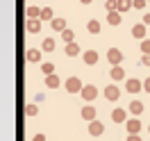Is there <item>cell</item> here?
<instances>
[{
  "mask_svg": "<svg viewBox=\"0 0 150 141\" xmlns=\"http://www.w3.org/2000/svg\"><path fill=\"white\" fill-rule=\"evenodd\" d=\"M25 30H28L30 34H37L39 30H41V18H28V23H25Z\"/></svg>",
  "mask_w": 150,
  "mask_h": 141,
  "instance_id": "cell-9",
  "label": "cell"
},
{
  "mask_svg": "<svg viewBox=\"0 0 150 141\" xmlns=\"http://www.w3.org/2000/svg\"><path fill=\"white\" fill-rule=\"evenodd\" d=\"M41 52H43V50L30 48L28 52H25V59H28V62H32V64H37V62H41Z\"/></svg>",
  "mask_w": 150,
  "mask_h": 141,
  "instance_id": "cell-11",
  "label": "cell"
},
{
  "mask_svg": "<svg viewBox=\"0 0 150 141\" xmlns=\"http://www.w3.org/2000/svg\"><path fill=\"white\" fill-rule=\"evenodd\" d=\"M107 62H109V64H114V66H121V62H123V52L118 50V48L107 50Z\"/></svg>",
  "mask_w": 150,
  "mask_h": 141,
  "instance_id": "cell-4",
  "label": "cell"
},
{
  "mask_svg": "<svg viewBox=\"0 0 150 141\" xmlns=\"http://www.w3.org/2000/svg\"><path fill=\"white\" fill-rule=\"evenodd\" d=\"M32 141H46V137H43V134H34V139Z\"/></svg>",
  "mask_w": 150,
  "mask_h": 141,
  "instance_id": "cell-35",
  "label": "cell"
},
{
  "mask_svg": "<svg viewBox=\"0 0 150 141\" xmlns=\"http://www.w3.org/2000/svg\"><path fill=\"white\" fill-rule=\"evenodd\" d=\"M41 71H43L46 75H52V73H55V66L50 64V62H46V64H41Z\"/></svg>",
  "mask_w": 150,
  "mask_h": 141,
  "instance_id": "cell-27",
  "label": "cell"
},
{
  "mask_svg": "<svg viewBox=\"0 0 150 141\" xmlns=\"http://www.w3.org/2000/svg\"><path fill=\"white\" fill-rule=\"evenodd\" d=\"M105 98H107V100H112V103H116V100L121 98V89H118V86H114V84H109L107 89H105Z\"/></svg>",
  "mask_w": 150,
  "mask_h": 141,
  "instance_id": "cell-5",
  "label": "cell"
},
{
  "mask_svg": "<svg viewBox=\"0 0 150 141\" xmlns=\"http://www.w3.org/2000/svg\"><path fill=\"white\" fill-rule=\"evenodd\" d=\"M125 128H127V132H130V134H139L141 128H143V123H141L139 118H130V121L125 123Z\"/></svg>",
  "mask_w": 150,
  "mask_h": 141,
  "instance_id": "cell-6",
  "label": "cell"
},
{
  "mask_svg": "<svg viewBox=\"0 0 150 141\" xmlns=\"http://www.w3.org/2000/svg\"><path fill=\"white\" fill-rule=\"evenodd\" d=\"M148 132H150V125H148Z\"/></svg>",
  "mask_w": 150,
  "mask_h": 141,
  "instance_id": "cell-37",
  "label": "cell"
},
{
  "mask_svg": "<svg viewBox=\"0 0 150 141\" xmlns=\"http://www.w3.org/2000/svg\"><path fill=\"white\" fill-rule=\"evenodd\" d=\"M141 89H143V82L137 80V77H130V80L125 82V91H127V94H139Z\"/></svg>",
  "mask_w": 150,
  "mask_h": 141,
  "instance_id": "cell-3",
  "label": "cell"
},
{
  "mask_svg": "<svg viewBox=\"0 0 150 141\" xmlns=\"http://www.w3.org/2000/svg\"><path fill=\"white\" fill-rule=\"evenodd\" d=\"M130 7H134V0H118V9H116V11L125 14V11L130 9Z\"/></svg>",
  "mask_w": 150,
  "mask_h": 141,
  "instance_id": "cell-21",
  "label": "cell"
},
{
  "mask_svg": "<svg viewBox=\"0 0 150 141\" xmlns=\"http://www.w3.org/2000/svg\"><path fill=\"white\" fill-rule=\"evenodd\" d=\"M66 55H68V57H77V55H80V48H77L75 41H73V43H66Z\"/></svg>",
  "mask_w": 150,
  "mask_h": 141,
  "instance_id": "cell-22",
  "label": "cell"
},
{
  "mask_svg": "<svg viewBox=\"0 0 150 141\" xmlns=\"http://www.w3.org/2000/svg\"><path fill=\"white\" fill-rule=\"evenodd\" d=\"M80 96L84 98L86 103H91V100H96V96H98V89H96L93 84H84V86H82V91H80Z\"/></svg>",
  "mask_w": 150,
  "mask_h": 141,
  "instance_id": "cell-2",
  "label": "cell"
},
{
  "mask_svg": "<svg viewBox=\"0 0 150 141\" xmlns=\"http://www.w3.org/2000/svg\"><path fill=\"white\" fill-rule=\"evenodd\" d=\"M141 62H143V66H150V55H143V57H141Z\"/></svg>",
  "mask_w": 150,
  "mask_h": 141,
  "instance_id": "cell-32",
  "label": "cell"
},
{
  "mask_svg": "<svg viewBox=\"0 0 150 141\" xmlns=\"http://www.w3.org/2000/svg\"><path fill=\"white\" fill-rule=\"evenodd\" d=\"M86 30H89V34H98V32H100V21L91 18L89 23H86Z\"/></svg>",
  "mask_w": 150,
  "mask_h": 141,
  "instance_id": "cell-19",
  "label": "cell"
},
{
  "mask_svg": "<svg viewBox=\"0 0 150 141\" xmlns=\"http://www.w3.org/2000/svg\"><path fill=\"white\" fill-rule=\"evenodd\" d=\"M143 25H150V14H143Z\"/></svg>",
  "mask_w": 150,
  "mask_h": 141,
  "instance_id": "cell-34",
  "label": "cell"
},
{
  "mask_svg": "<svg viewBox=\"0 0 150 141\" xmlns=\"http://www.w3.org/2000/svg\"><path fill=\"white\" fill-rule=\"evenodd\" d=\"M112 121L114 123H127V114H125V109L116 107V109L112 112Z\"/></svg>",
  "mask_w": 150,
  "mask_h": 141,
  "instance_id": "cell-10",
  "label": "cell"
},
{
  "mask_svg": "<svg viewBox=\"0 0 150 141\" xmlns=\"http://www.w3.org/2000/svg\"><path fill=\"white\" fill-rule=\"evenodd\" d=\"M109 75H112V80H123L125 77V68L123 66H114L112 71H109Z\"/></svg>",
  "mask_w": 150,
  "mask_h": 141,
  "instance_id": "cell-17",
  "label": "cell"
},
{
  "mask_svg": "<svg viewBox=\"0 0 150 141\" xmlns=\"http://www.w3.org/2000/svg\"><path fill=\"white\" fill-rule=\"evenodd\" d=\"M103 132H105V125L100 121H91L89 123V134H91V137H100Z\"/></svg>",
  "mask_w": 150,
  "mask_h": 141,
  "instance_id": "cell-7",
  "label": "cell"
},
{
  "mask_svg": "<svg viewBox=\"0 0 150 141\" xmlns=\"http://www.w3.org/2000/svg\"><path fill=\"white\" fill-rule=\"evenodd\" d=\"M82 82H80V77H68V80H66V91H68V94H80V91H82Z\"/></svg>",
  "mask_w": 150,
  "mask_h": 141,
  "instance_id": "cell-1",
  "label": "cell"
},
{
  "mask_svg": "<svg viewBox=\"0 0 150 141\" xmlns=\"http://www.w3.org/2000/svg\"><path fill=\"white\" fill-rule=\"evenodd\" d=\"M50 28L55 30V32H64L66 30V21L64 18H52L50 21Z\"/></svg>",
  "mask_w": 150,
  "mask_h": 141,
  "instance_id": "cell-15",
  "label": "cell"
},
{
  "mask_svg": "<svg viewBox=\"0 0 150 141\" xmlns=\"http://www.w3.org/2000/svg\"><path fill=\"white\" fill-rule=\"evenodd\" d=\"M82 59H84V64H86V66H93L96 62H98V52H96V50H84Z\"/></svg>",
  "mask_w": 150,
  "mask_h": 141,
  "instance_id": "cell-13",
  "label": "cell"
},
{
  "mask_svg": "<svg viewBox=\"0 0 150 141\" xmlns=\"http://www.w3.org/2000/svg\"><path fill=\"white\" fill-rule=\"evenodd\" d=\"M52 14H55L52 7H43V9H41V21H52V18H55Z\"/></svg>",
  "mask_w": 150,
  "mask_h": 141,
  "instance_id": "cell-24",
  "label": "cell"
},
{
  "mask_svg": "<svg viewBox=\"0 0 150 141\" xmlns=\"http://www.w3.org/2000/svg\"><path fill=\"white\" fill-rule=\"evenodd\" d=\"M25 114H28V116H37V114H39V107H37L34 103L28 105V107H25Z\"/></svg>",
  "mask_w": 150,
  "mask_h": 141,
  "instance_id": "cell-28",
  "label": "cell"
},
{
  "mask_svg": "<svg viewBox=\"0 0 150 141\" xmlns=\"http://www.w3.org/2000/svg\"><path fill=\"white\" fill-rule=\"evenodd\" d=\"M143 91H148V94H150V77L143 80Z\"/></svg>",
  "mask_w": 150,
  "mask_h": 141,
  "instance_id": "cell-31",
  "label": "cell"
},
{
  "mask_svg": "<svg viewBox=\"0 0 150 141\" xmlns=\"http://www.w3.org/2000/svg\"><path fill=\"white\" fill-rule=\"evenodd\" d=\"M127 141H143V139H141L139 134H130V139H127Z\"/></svg>",
  "mask_w": 150,
  "mask_h": 141,
  "instance_id": "cell-33",
  "label": "cell"
},
{
  "mask_svg": "<svg viewBox=\"0 0 150 141\" xmlns=\"http://www.w3.org/2000/svg\"><path fill=\"white\" fill-rule=\"evenodd\" d=\"M127 109H130V114H134V116H139V114H143V103H141V100H132Z\"/></svg>",
  "mask_w": 150,
  "mask_h": 141,
  "instance_id": "cell-14",
  "label": "cell"
},
{
  "mask_svg": "<svg viewBox=\"0 0 150 141\" xmlns=\"http://www.w3.org/2000/svg\"><path fill=\"white\" fill-rule=\"evenodd\" d=\"M105 9L107 11H116L118 9V0H107V2H105Z\"/></svg>",
  "mask_w": 150,
  "mask_h": 141,
  "instance_id": "cell-26",
  "label": "cell"
},
{
  "mask_svg": "<svg viewBox=\"0 0 150 141\" xmlns=\"http://www.w3.org/2000/svg\"><path fill=\"white\" fill-rule=\"evenodd\" d=\"M62 39H64L66 43H73V39H75V32H73V30H68V28H66L64 32H62Z\"/></svg>",
  "mask_w": 150,
  "mask_h": 141,
  "instance_id": "cell-25",
  "label": "cell"
},
{
  "mask_svg": "<svg viewBox=\"0 0 150 141\" xmlns=\"http://www.w3.org/2000/svg\"><path fill=\"white\" fill-rule=\"evenodd\" d=\"M80 114H82V118H84V121H89V123L96 121V107H93V105H84Z\"/></svg>",
  "mask_w": 150,
  "mask_h": 141,
  "instance_id": "cell-8",
  "label": "cell"
},
{
  "mask_svg": "<svg viewBox=\"0 0 150 141\" xmlns=\"http://www.w3.org/2000/svg\"><path fill=\"white\" fill-rule=\"evenodd\" d=\"M141 52H143V55H150V39H143V41H141Z\"/></svg>",
  "mask_w": 150,
  "mask_h": 141,
  "instance_id": "cell-29",
  "label": "cell"
},
{
  "mask_svg": "<svg viewBox=\"0 0 150 141\" xmlns=\"http://www.w3.org/2000/svg\"><path fill=\"white\" fill-rule=\"evenodd\" d=\"M121 11H109V14H107V23H109V25H121Z\"/></svg>",
  "mask_w": 150,
  "mask_h": 141,
  "instance_id": "cell-16",
  "label": "cell"
},
{
  "mask_svg": "<svg viewBox=\"0 0 150 141\" xmlns=\"http://www.w3.org/2000/svg\"><path fill=\"white\" fill-rule=\"evenodd\" d=\"M41 50H43V52H52V50H55V39H52V37L43 39V43H41Z\"/></svg>",
  "mask_w": 150,
  "mask_h": 141,
  "instance_id": "cell-18",
  "label": "cell"
},
{
  "mask_svg": "<svg viewBox=\"0 0 150 141\" xmlns=\"http://www.w3.org/2000/svg\"><path fill=\"white\" fill-rule=\"evenodd\" d=\"M46 86L48 89H57V86H59V77H57L55 73H52V75H46Z\"/></svg>",
  "mask_w": 150,
  "mask_h": 141,
  "instance_id": "cell-20",
  "label": "cell"
},
{
  "mask_svg": "<svg viewBox=\"0 0 150 141\" xmlns=\"http://www.w3.org/2000/svg\"><path fill=\"white\" fill-rule=\"evenodd\" d=\"M80 2H82V5H89V2H93V0H80Z\"/></svg>",
  "mask_w": 150,
  "mask_h": 141,
  "instance_id": "cell-36",
  "label": "cell"
},
{
  "mask_svg": "<svg viewBox=\"0 0 150 141\" xmlns=\"http://www.w3.org/2000/svg\"><path fill=\"white\" fill-rule=\"evenodd\" d=\"M25 14H28V18H41V9L34 7V5H30L28 9H25Z\"/></svg>",
  "mask_w": 150,
  "mask_h": 141,
  "instance_id": "cell-23",
  "label": "cell"
},
{
  "mask_svg": "<svg viewBox=\"0 0 150 141\" xmlns=\"http://www.w3.org/2000/svg\"><path fill=\"white\" fill-rule=\"evenodd\" d=\"M148 0H134V9H143Z\"/></svg>",
  "mask_w": 150,
  "mask_h": 141,
  "instance_id": "cell-30",
  "label": "cell"
},
{
  "mask_svg": "<svg viewBox=\"0 0 150 141\" xmlns=\"http://www.w3.org/2000/svg\"><path fill=\"white\" fill-rule=\"evenodd\" d=\"M132 37L143 41V39H146V25H143V23H137V25L132 28Z\"/></svg>",
  "mask_w": 150,
  "mask_h": 141,
  "instance_id": "cell-12",
  "label": "cell"
}]
</instances>
